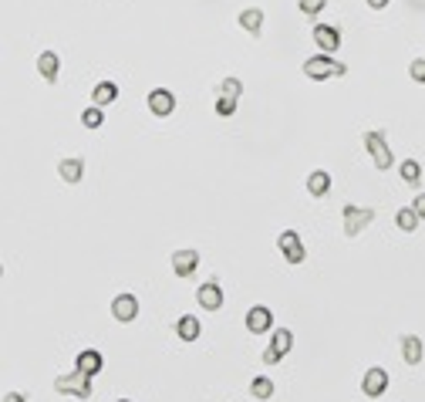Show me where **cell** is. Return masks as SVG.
<instances>
[{
	"instance_id": "obj_2",
	"label": "cell",
	"mask_w": 425,
	"mask_h": 402,
	"mask_svg": "<svg viewBox=\"0 0 425 402\" xmlns=\"http://www.w3.org/2000/svg\"><path fill=\"white\" fill-rule=\"evenodd\" d=\"M361 142H365L368 156L375 159V169H378V172H388V169L395 166V156H391V149H388V142H385V132H365Z\"/></svg>"
},
{
	"instance_id": "obj_15",
	"label": "cell",
	"mask_w": 425,
	"mask_h": 402,
	"mask_svg": "<svg viewBox=\"0 0 425 402\" xmlns=\"http://www.w3.org/2000/svg\"><path fill=\"white\" fill-rule=\"evenodd\" d=\"M102 365H105V359H102V352H95V348H84V352L75 359V368L78 372H84L88 379H95V375L102 372Z\"/></svg>"
},
{
	"instance_id": "obj_33",
	"label": "cell",
	"mask_w": 425,
	"mask_h": 402,
	"mask_svg": "<svg viewBox=\"0 0 425 402\" xmlns=\"http://www.w3.org/2000/svg\"><path fill=\"white\" fill-rule=\"evenodd\" d=\"M118 402H128V399H118Z\"/></svg>"
},
{
	"instance_id": "obj_31",
	"label": "cell",
	"mask_w": 425,
	"mask_h": 402,
	"mask_svg": "<svg viewBox=\"0 0 425 402\" xmlns=\"http://www.w3.org/2000/svg\"><path fill=\"white\" fill-rule=\"evenodd\" d=\"M3 402H27V399H24V392H7Z\"/></svg>"
},
{
	"instance_id": "obj_30",
	"label": "cell",
	"mask_w": 425,
	"mask_h": 402,
	"mask_svg": "<svg viewBox=\"0 0 425 402\" xmlns=\"http://www.w3.org/2000/svg\"><path fill=\"white\" fill-rule=\"evenodd\" d=\"M412 210L419 213V220H425V193H419V197L412 200Z\"/></svg>"
},
{
	"instance_id": "obj_32",
	"label": "cell",
	"mask_w": 425,
	"mask_h": 402,
	"mask_svg": "<svg viewBox=\"0 0 425 402\" xmlns=\"http://www.w3.org/2000/svg\"><path fill=\"white\" fill-rule=\"evenodd\" d=\"M365 3H368L371 10H385V7H388V0H365Z\"/></svg>"
},
{
	"instance_id": "obj_19",
	"label": "cell",
	"mask_w": 425,
	"mask_h": 402,
	"mask_svg": "<svg viewBox=\"0 0 425 402\" xmlns=\"http://www.w3.org/2000/svg\"><path fill=\"white\" fill-rule=\"evenodd\" d=\"M58 176L65 179V183H81V176H84V162L78 159H61L58 162Z\"/></svg>"
},
{
	"instance_id": "obj_29",
	"label": "cell",
	"mask_w": 425,
	"mask_h": 402,
	"mask_svg": "<svg viewBox=\"0 0 425 402\" xmlns=\"http://www.w3.org/2000/svg\"><path fill=\"white\" fill-rule=\"evenodd\" d=\"M324 7H328V0H301V10H304V14H310V17H314V14H321Z\"/></svg>"
},
{
	"instance_id": "obj_20",
	"label": "cell",
	"mask_w": 425,
	"mask_h": 402,
	"mask_svg": "<svg viewBox=\"0 0 425 402\" xmlns=\"http://www.w3.org/2000/svg\"><path fill=\"white\" fill-rule=\"evenodd\" d=\"M395 227H398L402 234H415V230H419V213H415L412 206H402V210L395 213Z\"/></svg>"
},
{
	"instance_id": "obj_7",
	"label": "cell",
	"mask_w": 425,
	"mask_h": 402,
	"mask_svg": "<svg viewBox=\"0 0 425 402\" xmlns=\"http://www.w3.org/2000/svg\"><path fill=\"white\" fill-rule=\"evenodd\" d=\"M277 247H280V254H284L287 264H301V260H304V243L297 237V230H284V234L277 237Z\"/></svg>"
},
{
	"instance_id": "obj_12",
	"label": "cell",
	"mask_w": 425,
	"mask_h": 402,
	"mask_svg": "<svg viewBox=\"0 0 425 402\" xmlns=\"http://www.w3.org/2000/svg\"><path fill=\"white\" fill-rule=\"evenodd\" d=\"M112 315H115V322L128 324L139 318V298L135 294H118L115 301H112Z\"/></svg>"
},
{
	"instance_id": "obj_9",
	"label": "cell",
	"mask_w": 425,
	"mask_h": 402,
	"mask_svg": "<svg viewBox=\"0 0 425 402\" xmlns=\"http://www.w3.org/2000/svg\"><path fill=\"white\" fill-rule=\"evenodd\" d=\"M146 102H149V112H152V115H159V119H165V115H172V112H176V95H172L169 88H152Z\"/></svg>"
},
{
	"instance_id": "obj_17",
	"label": "cell",
	"mask_w": 425,
	"mask_h": 402,
	"mask_svg": "<svg viewBox=\"0 0 425 402\" xmlns=\"http://www.w3.org/2000/svg\"><path fill=\"white\" fill-rule=\"evenodd\" d=\"M240 27L246 31V34H264V10L260 7H246L243 14H240Z\"/></svg>"
},
{
	"instance_id": "obj_1",
	"label": "cell",
	"mask_w": 425,
	"mask_h": 402,
	"mask_svg": "<svg viewBox=\"0 0 425 402\" xmlns=\"http://www.w3.org/2000/svg\"><path fill=\"white\" fill-rule=\"evenodd\" d=\"M304 75L310 81H328V78H345L348 75V65L334 61L331 54H314L304 61Z\"/></svg>"
},
{
	"instance_id": "obj_18",
	"label": "cell",
	"mask_w": 425,
	"mask_h": 402,
	"mask_svg": "<svg viewBox=\"0 0 425 402\" xmlns=\"http://www.w3.org/2000/svg\"><path fill=\"white\" fill-rule=\"evenodd\" d=\"M115 98H118V85H115V81H98V85L91 88V102H95L98 109L112 105Z\"/></svg>"
},
{
	"instance_id": "obj_21",
	"label": "cell",
	"mask_w": 425,
	"mask_h": 402,
	"mask_svg": "<svg viewBox=\"0 0 425 402\" xmlns=\"http://www.w3.org/2000/svg\"><path fill=\"white\" fill-rule=\"evenodd\" d=\"M331 190V172H324V169H314L308 176V193L310 197H324Z\"/></svg>"
},
{
	"instance_id": "obj_14",
	"label": "cell",
	"mask_w": 425,
	"mask_h": 402,
	"mask_svg": "<svg viewBox=\"0 0 425 402\" xmlns=\"http://www.w3.org/2000/svg\"><path fill=\"white\" fill-rule=\"evenodd\" d=\"M398 348H402V359H405V365H422L425 345H422V338H419V335H402Z\"/></svg>"
},
{
	"instance_id": "obj_22",
	"label": "cell",
	"mask_w": 425,
	"mask_h": 402,
	"mask_svg": "<svg viewBox=\"0 0 425 402\" xmlns=\"http://www.w3.org/2000/svg\"><path fill=\"white\" fill-rule=\"evenodd\" d=\"M199 331H203V328H199V318H193V315H183V318L176 322V335H179L183 342H196Z\"/></svg>"
},
{
	"instance_id": "obj_26",
	"label": "cell",
	"mask_w": 425,
	"mask_h": 402,
	"mask_svg": "<svg viewBox=\"0 0 425 402\" xmlns=\"http://www.w3.org/2000/svg\"><path fill=\"white\" fill-rule=\"evenodd\" d=\"M220 95L240 98V95H243V81H240V78H223V81H220Z\"/></svg>"
},
{
	"instance_id": "obj_10",
	"label": "cell",
	"mask_w": 425,
	"mask_h": 402,
	"mask_svg": "<svg viewBox=\"0 0 425 402\" xmlns=\"http://www.w3.org/2000/svg\"><path fill=\"white\" fill-rule=\"evenodd\" d=\"M273 328V311L267 304H253L250 311H246V331H253V335H267Z\"/></svg>"
},
{
	"instance_id": "obj_4",
	"label": "cell",
	"mask_w": 425,
	"mask_h": 402,
	"mask_svg": "<svg viewBox=\"0 0 425 402\" xmlns=\"http://www.w3.org/2000/svg\"><path fill=\"white\" fill-rule=\"evenodd\" d=\"M341 220H345V237H358L375 220V210L371 206H358V203H345L341 206Z\"/></svg>"
},
{
	"instance_id": "obj_11",
	"label": "cell",
	"mask_w": 425,
	"mask_h": 402,
	"mask_svg": "<svg viewBox=\"0 0 425 402\" xmlns=\"http://www.w3.org/2000/svg\"><path fill=\"white\" fill-rule=\"evenodd\" d=\"M196 301H199V308H203V311H220V308H223V287H220L216 281L199 284Z\"/></svg>"
},
{
	"instance_id": "obj_16",
	"label": "cell",
	"mask_w": 425,
	"mask_h": 402,
	"mask_svg": "<svg viewBox=\"0 0 425 402\" xmlns=\"http://www.w3.org/2000/svg\"><path fill=\"white\" fill-rule=\"evenodd\" d=\"M58 68H61V58H58L54 51H44V54L38 58V75L47 81V85L58 81Z\"/></svg>"
},
{
	"instance_id": "obj_25",
	"label": "cell",
	"mask_w": 425,
	"mask_h": 402,
	"mask_svg": "<svg viewBox=\"0 0 425 402\" xmlns=\"http://www.w3.org/2000/svg\"><path fill=\"white\" fill-rule=\"evenodd\" d=\"M102 122H105V115H102L98 105H91V109L81 112V125H84V129H102Z\"/></svg>"
},
{
	"instance_id": "obj_8",
	"label": "cell",
	"mask_w": 425,
	"mask_h": 402,
	"mask_svg": "<svg viewBox=\"0 0 425 402\" xmlns=\"http://www.w3.org/2000/svg\"><path fill=\"white\" fill-rule=\"evenodd\" d=\"M314 41H317V54H334L341 47V31L331 24H314Z\"/></svg>"
},
{
	"instance_id": "obj_27",
	"label": "cell",
	"mask_w": 425,
	"mask_h": 402,
	"mask_svg": "<svg viewBox=\"0 0 425 402\" xmlns=\"http://www.w3.org/2000/svg\"><path fill=\"white\" fill-rule=\"evenodd\" d=\"M236 102H240V98L220 95V98H216V115H223V119H227V115H233V112H236Z\"/></svg>"
},
{
	"instance_id": "obj_3",
	"label": "cell",
	"mask_w": 425,
	"mask_h": 402,
	"mask_svg": "<svg viewBox=\"0 0 425 402\" xmlns=\"http://www.w3.org/2000/svg\"><path fill=\"white\" fill-rule=\"evenodd\" d=\"M54 392L61 396H75V399H91V379L84 372H68V375H58L54 379Z\"/></svg>"
},
{
	"instance_id": "obj_6",
	"label": "cell",
	"mask_w": 425,
	"mask_h": 402,
	"mask_svg": "<svg viewBox=\"0 0 425 402\" xmlns=\"http://www.w3.org/2000/svg\"><path fill=\"white\" fill-rule=\"evenodd\" d=\"M388 389V372L382 365H371L365 375H361V392L368 396V399H378V396H385Z\"/></svg>"
},
{
	"instance_id": "obj_28",
	"label": "cell",
	"mask_w": 425,
	"mask_h": 402,
	"mask_svg": "<svg viewBox=\"0 0 425 402\" xmlns=\"http://www.w3.org/2000/svg\"><path fill=\"white\" fill-rule=\"evenodd\" d=\"M409 75H412V81H419V85H425V58H415V61H412V68H409Z\"/></svg>"
},
{
	"instance_id": "obj_23",
	"label": "cell",
	"mask_w": 425,
	"mask_h": 402,
	"mask_svg": "<svg viewBox=\"0 0 425 402\" xmlns=\"http://www.w3.org/2000/svg\"><path fill=\"white\" fill-rule=\"evenodd\" d=\"M398 176L409 183V186H419V179H422V166L415 159H405L402 166H398Z\"/></svg>"
},
{
	"instance_id": "obj_13",
	"label": "cell",
	"mask_w": 425,
	"mask_h": 402,
	"mask_svg": "<svg viewBox=\"0 0 425 402\" xmlns=\"http://www.w3.org/2000/svg\"><path fill=\"white\" fill-rule=\"evenodd\" d=\"M196 267H199V254L196 250H176L172 254V271H176V278H193Z\"/></svg>"
},
{
	"instance_id": "obj_5",
	"label": "cell",
	"mask_w": 425,
	"mask_h": 402,
	"mask_svg": "<svg viewBox=\"0 0 425 402\" xmlns=\"http://www.w3.org/2000/svg\"><path fill=\"white\" fill-rule=\"evenodd\" d=\"M290 345H294V335H290V328H277V331L271 335V345H267V352H264V365L280 362V359L290 352Z\"/></svg>"
},
{
	"instance_id": "obj_24",
	"label": "cell",
	"mask_w": 425,
	"mask_h": 402,
	"mask_svg": "<svg viewBox=\"0 0 425 402\" xmlns=\"http://www.w3.org/2000/svg\"><path fill=\"white\" fill-rule=\"evenodd\" d=\"M250 396H253V399H271L273 396V382L271 379H264V375H257V379H253V382H250Z\"/></svg>"
}]
</instances>
